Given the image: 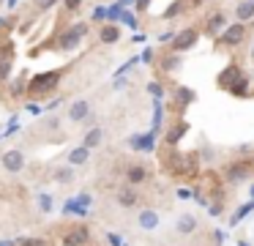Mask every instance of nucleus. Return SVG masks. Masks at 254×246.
I'll use <instances>...</instances> for the list:
<instances>
[{
  "label": "nucleus",
  "instance_id": "f257e3e1",
  "mask_svg": "<svg viewBox=\"0 0 254 246\" xmlns=\"http://www.w3.org/2000/svg\"><path fill=\"white\" fill-rule=\"evenodd\" d=\"M58 80H61V74H58V71H50V74H39L33 82H30V93H36V96H41V93L52 90Z\"/></svg>",
  "mask_w": 254,
  "mask_h": 246
},
{
  "label": "nucleus",
  "instance_id": "f03ea898",
  "mask_svg": "<svg viewBox=\"0 0 254 246\" xmlns=\"http://www.w3.org/2000/svg\"><path fill=\"white\" fill-rule=\"evenodd\" d=\"M0 164H3L6 172H19L25 167V156H22V151H6L3 159H0Z\"/></svg>",
  "mask_w": 254,
  "mask_h": 246
},
{
  "label": "nucleus",
  "instance_id": "7ed1b4c3",
  "mask_svg": "<svg viewBox=\"0 0 254 246\" xmlns=\"http://www.w3.org/2000/svg\"><path fill=\"white\" fill-rule=\"evenodd\" d=\"M243 38H246V25H243V22H238V25H230L224 33H221V41H224V44H230V47L241 44Z\"/></svg>",
  "mask_w": 254,
  "mask_h": 246
},
{
  "label": "nucleus",
  "instance_id": "20e7f679",
  "mask_svg": "<svg viewBox=\"0 0 254 246\" xmlns=\"http://www.w3.org/2000/svg\"><path fill=\"white\" fill-rule=\"evenodd\" d=\"M194 44H197V30H191V27L175 36V49H178V52H183V49L194 47Z\"/></svg>",
  "mask_w": 254,
  "mask_h": 246
},
{
  "label": "nucleus",
  "instance_id": "39448f33",
  "mask_svg": "<svg viewBox=\"0 0 254 246\" xmlns=\"http://www.w3.org/2000/svg\"><path fill=\"white\" fill-rule=\"evenodd\" d=\"M90 112V104L88 101H74L71 107H68V120L71 123H79V120H85Z\"/></svg>",
  "mask_w": 254,
  "mask_h": 246
},
{
  "label": "nucleus",
  "instance_id": "423d86ee",
  "mask_svg": "<svg viewBox=\"0 0 254 246\" xmlns=\"http://www.w3.org/2000/svg\"><path fill=\"white\" fill-rule=\"evenodd\" d=\"M85 33H88V25H74L71 30L66 33V41H63V47H74V44H77L79 38L85 36Z\"/></svg>",
  "mask_w": 254,
  "mask_h": 246
},
{
  "label": "nucleus",
  "instance_id": "0eeeda50",
  "mask_svg": "<svg viewBox=\"0 0 254 246\" xmlns=\"http://www.w3.org/2000/svg\"><path fill=\"white\" fill-rule=\"evenodd\" d=\"M232 82H243L241 71H238L235 66H230L227 71H221V77H219V85H232Z\"/></svg>",
  "mask_w": 254,
  "mask_h": 246
},
{
  "label": "nucleus",
  "instance_id": "6e6552de",
  "mask_svg": "<svg viewBox=\"0 0 254 246\" xmlns=\"http://www.w3.org/2000/svg\"><path fill=\"white\" fill-rule=\"evenodd\" d=\"M235 14H238V19H241V22L252 19V16H254V0H243V3L238 5Z\"/></svg>",
  "mask_w": 254,
  "mask_h": 246
},
{
  "label": "nucleus",
  "instance_id": "1a4fd4ad",
  "mask_svg": "<svg viewBox=\"0 0 254 246\" xmlns=\"http://www.w3.org/2000/svg\"><path fill=\"white\" fill-rule=\"evenodd\" d=\"M118 202H121L123 208L137 205V191H134V189H121V194H118Z\"/></svg>",
  "mask_w": 254,
  "mask_h": 246
},
{
  "label": "nucleus",
  "instance_id": "9d476101",
  "mask_svg": "<svg viewBox=\"0 0 254 246\" xmlns=\"http://www.w3.org/2000/svg\"><path fill=\"white\" fill-rule=\"evenodd\" d=\"M118 36H121V30H118L115 25L101 27V41H104V44H115V41H118Z\"/></svg>",
  "mask_w": 254,
  "mask_h": 246
},
{
  "label": "nucleus",
  "instance_id": "9b49d317",
  "mask_svg": "<svg viewBox=\"0 0 254 246\" xmlns=\"http://www.w3.org/2000/svg\"><path fill=\"white\" fill-rule=\"evenodd\" d=\"M101 137H104V131H101V129H90V131H88V137H85V142H82V145H85V148H96V145L101 142Z\"/></svg>",
  "mask_w": 254,
  "mask_h": 246
},
{
  "label": "nucleus",
  "instance_id": "f8f14e48",
  "mask_svg": "<svg viewBox=\"0 0 254 246\" xmlns=\"http://www.w3.org/2000/svg\"><path fill=\"white\" fill-rule=\"evenodd\" d=\"M88 153H90V148H77V151H71V156H68V162L71 164H85L88 162Z\"/></svg>",
  "mask_w": 254,
  "mask_h": 246
},
{
  "label": "nucleus",
  "instance_id": "ddd939ff",
  "mask_svg": "<svg viewBox=\"0 0 254 246\" xmlns=\"http://www.w3.org/2000/svg\"><path fill=\"white\" fill-rule=\"evenodd\" d=\"M85 238H88V233H85V227H82V230H74V233L66 238V244L68 246H79V244H85Z\"/></svg>",
  "mask_w": 254,
  "mask_h": 246
},
{
  "label": "nucleus",
  "instance_id": "4468645a",
  "mask_svg": "<svg viewBox=\"0 0 254 246\" xmlns=\"http://www.w3.org/2000/svg\"><path fill=\"white\" fill-rule=\"evenodd\" d=\"M194 227H197V224H194V219H191V216H181V219H178V230H181L183 235H189Z\"/></svg>",
  "mask_w": 254,
  "mask_h": 246
},
{
  "label": "nucleus",
  "instance_id": "2eb2a0df",
  "mask_svg": "<svg viewBox=\"0 0 254 246\" xmlns=\"http://www.w3.org/2000/svg\"><path fill=\"white\" fill-rule=\"evenodd\" d=\"M145 167H131L128 169V180H131V183H139V180H145Z\"/></svg>",
  "mask_w": 254,
  "mask_h": 246
},
{
  "label": "nucleus",
  "instance_id": "dca6fc26",
  "mask_svg": "<svg viewBox=\"0 0 254 246\" xmlns=\"http://www.w3.org/2000/svg\"><path fill=\"white\" fill-rule=\"evenodd\" d=\"M71 178H74V172H71L68 167H61V169L55 172V180H61V183H68Z\"/></svg>",
  "mask_w": 254,
  "mask_h": 246
},
{
  "label": "nucleus",
  "instance_id": "f3484780",
  "mask_svg": "<svg viewBox=\"0 0 254 246\" xmlns=\"http://www.w3.org/2000/svg\"><path fill=\"white\" fill-rule=\"evenodd\" d=\"M221 22H224V16H221V14H213V16H210V22H208V33H216V30L221 27Z\"/></svg>",
  "mask_w": 254,
  "mask_h": 246
},
{
  "label": "nucleus",
  "instance_id": "a211bd4d",
  "mask_svg": "<svg viewBox=\"0 0 254 246\" xmlns=\"http://www.w3.org/2000/svg\"><path fill=\"white\" fill-rule=\"evenodd\" d=\"M139 222H142V227H156V213L153 211H145Z\"/></svg>",
  "mask_w": 254,
  "mask_h": 246
},
{
  "label": "nucleus",
  "instance_id": "6ab92c4d",
  "mask_svg": "<svg viewBox=\"0 0 254 246\" xmlns=\"http://www.w3.org/2000/svg\"><path fill=\"white\" fill-rule=\"evenodd\" d=\"M8 77V60H3V63H0V80H6Z\"/></svg>",
  "mask_w": 254,
  "mask_h": 246
},
{
  "label": "nucleus",
  "instance_id": "aec40b11",
  "mask_svg": "<svg viewBox=\"0 0 254 246\" xmlns=\"http://www.w3.org/2000/svg\"><path fill=\"white\" fill-rule=\"evenodd\" d=\"M79 5H82V0H66V8H79Z\"/></svg>",
  "mask_w": 254,
  "mask_h": 246
},
{
  "label": "nucleus",
  "instance_id": "412c9836",
  "mask_svg": "<svg viewBox=\"0 0 254 246\" xmlns=\"http://www.w3.org/2000/svg\"><path fill=\"white\" fill-rule=\"evenodd\" d=\"M22 246H44V241H22Z\"/></svg>",
  "mask_w": 254,
  "mask_h": 246
},
{
  "label": "nucleus",
  "instance_id": "4be33fe9",
  "mask_svg": "<svg viewBox=\"0 0 254 246\" xmlns=\"http://www.w3.org/2000/svg\"><path fill=\"white\" fill-rule=\"evenodd\" d=\"M148 3H150V0H139L137 5H139V8H145V5H148Z\"/></svg>",
  "mask_w": 254,
  "mask_h": 246
}]
</instances>
